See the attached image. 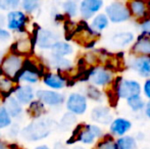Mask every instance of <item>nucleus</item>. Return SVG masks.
I'll use <instances>...</instances> for the list:
<instances>
[{
	"label": "nucleus",
	"instance_id": "37998d69",
	"mask_svg": "<svg viewBox=\"0 0 150 149\" xmlns=\"http://www.w3.org/2000/svg\"><path fill=\"white\" fill-rule=\"evenodd\" d=\"M4 23H5V18H4L3 16H1V14H0V26L4 25Z\"/></svg>",
	"mask_w": 150,
	"mask_h": 149
},
{
	"label": "nucleus",
	"instance_id": "1a4fd4ad",
	"mask_svg": "<svg viewBox=\"0 0 150 149\" xmlns=\"http://www.w3.org/2000/svg\"><path fill=\"white\" fill-rule=\"evenodd\" d=\"M67 108L69 112L76 115L84 114L88 108L87 97L79 92L71 93L67 99Z\"/></svg>",
	"mask_w": 150,
	"mask_h": 149
},
{
	"label": "nucleus",
	"instance_id": "c85d7f7f",
	"mask_svg": "<svg viewBox=\"0 0 150 149\" xmlns=\"http://www.w3.org/2000/svg\"><path fill=\"white\" fill-rule=\"evenodd\" d=\"M18 80L26 83L35 84L39 80V74L35 71V68H26L23 72H21L18 76Z\"/></svg>",
	"mask_w": 150,
	"mask_h": 149
},
{
	"label": "nucleus",
	"instance_id": "39448f33",
	"mask_svg": "<svg viewBox=\"0 0 150 149\" xmlns=\"http://www.w3.org/2000/svg\"><path fill=\"white\" fill-rule=\"evenodd\" d=\"M105 14L108 20L113 24H122L126 23L132 18L127 3L125 4L122 1H112L105 7Z\"/></svg>",
	"mask_w": 150,
	"mask_h": 149
},
{
	"label": "nucleus",
	"instance_id": "b1692460",
	"mask_svg": "<svg viewBox=\"0 0 150 149\" xmlns=\"http://www.w3.org/2000/svg\"><path fill=\"white\" fill-rule=\"evenodd\" d=\"M93 149H117V141L110 134H105L102 138L97 141Z\"/></svg>",
	"mask_w": 150,
	"mask_h": 149
},
{
	"label": "nucleus",
	"instance_id": "49530a36",
	"mask_svg": "<svg viewBox=\"0 0 150 149\" xmlns=\"http://www.w3.org/2000/svg\"><path fill=\"white\" fill-rule=\"evenodd\" d=\"M1 58H2V52L0 51V60H1Z\"/></svg>",
	"mask_w": 150,
	"mask_h": 149
},
{
	"label": "nucleus",
	"instance_id": "a878e982",
	"mask_svg": "<svg viewBox=\"0 0 150 149\" xmlns=\"http://www.w3.org/2000/svg\"><path fill=\"white\" fill-rule=\"evenodd\" d=\"M50 64L52 66L58 68L61 71H67L71 68V61L67 58L63 57V56H58L52 53L50 56Z\"/></svg>",
	"mask_w": 150,
	"mask_h": 149
},
{
	"label": "nucleus",
	"instance_id": "412c9836",
	"mask_svg": "<svg viewBox=\"0 0 150 149\" xmlns=\"http://www.w3.org/2000/svg\"><path fill=\"white\" fill-rule=\"evenodd\" d=\"M44 84L54 90H60L65 87L67 81L58 74H46L44 76Z\"/></svg>",
	"mask_w": 150,
	"mask_h": 149
},
{
	"label": "nucleus",
	"instance_id": "4468645a",
	"mask_svg": "<svg viewBox=\"0 0 150 149\" xmlns=\"http://www.w3.org/2000/svg\"><path fill=\"white\" fill-rule=\"evenodd\" d=\"M36 96H37L38 100L50 106H58L64 102V95L57 91L39 90L36 93Z\"/></svg>",
	"mask_w": 150,
	"mask_h": 149
},
{
	"label": "nucleus",
	"instance_id": "f03ea898",
	"mask_svg": "<svg viewBox=\"0 0 150 149\" xmlns=\"http://www.w3.org/2000/svg\"><path fill=\"white\" fill-rule=\"evenodd\" d=\"M53 127V121L49 119H38L27 126L22 131V137L28 141H38L47 137Z\"/></svg>",
	"mask_w": 150,
	"mask_h": 149
},
{
	"label": "nucleus",
	"instance_id": "7ed1b4c3",
	"mask_svg": "<svg viewBox=\"0 0 150 149\" xmlns=\"http://www.w3.org/2000/svg\"><path fill=\"white\" fill-rule=\"evenodd\" d=\"M104 136L103 130L96 124H83L77 127L74 134V141L81 142L82 144L91 145Z\"/></svg>",
	"mask_w": 150,
	"mask_h": 149
},
{
	"label": "nucleus",
	"instance_id": "0eeeda50",
	"mask_svg": "<svg viewBox=\"0 0 150 149\" xmlns=\"http://www.w3.org/2000/svg\"><path fill=\"white\" fill-rule=\"evenodd\" d=\"M74 35H75L74 39L77 41V43L86 47H92L96 43L97 38L100 36V34L95 32L86 23H81L77 27Z\"/></svg>",
	"mask_w": 150,
	"mask_h": 149
},
{
	"label": "nucleus",
	"instance_id": "6ab92c4d",
	"mask_svg": "<svg viewBox=\"0 0 150 149\" xmlns=\"http://www.w3.org/2000/svg\"><path fill=\"white\" fill-rule=\"evenodd\" d=\"M33 51V41L29 37L18 39L12 45V52L18 55H29Z\"/></svg>",
	"mask_w": 150,
	"mask_h": 149
},
{
	"label": "nucleus",
	"instance_id": "dca6fc26",
	"mask_svg": "<svg viewBox=\"0 0 150 149\" xmlns=\"http://www.w3.org/2000/svg\"><path fill=\"white\" fill-rule=\"evenodd\" d=\"M58 41H59V36L49 30L42 29L38 33L37 44L42 49H52V47Z\"/></svg>",
	"mask_w": 150,
	"mask_h": 149
},
{
	"label": "nucleus",
	"instance_id": "aec40b11",
	"mask_svg": "<svg viewBox=\"0 0 150 149\" xmlns=\"http://www.w3.org/2000/svg\"><path fill=\"white\" fill-rule=\"evenodd\" d=\"M14 94H16V98L22 104L31 103L32 101H34V97H35L34 89L29 85L20 86V87L14 91Z\"/></svg>",
	"mask_w": 150,
	"mask_h": 149
},
{
	"label": "nucleus",
	"instance_id": "2f4dec72",
	"mask_svg": "<svg viewBox=\"0 0 150 149\" xmlns=\"http://www.w3.org/2000/svg\"><path fill=\"white\" fill-rule=\"evenodd\" d=\"M86 97H88L89 99L93 100V101L100 102L103 98V93H102V91L99 89V87L90 84V85L86 88Z\"/></svg>",
	"mask_w": 150,
	"mask_h": 149
},
{
	"label": "nucleus",
	"instance_id": "393cba45",
	"mask_svg": "<svg viewBox=\"0 0 150 149\" xmlns=\"http://www.w3.org/2000/svg\"><path fill=\"white\" fill-rule=\"evenodd\" d=\"M74 52V48L67 42H62V41H58L55 45L52 47V53L55 54L58 56H69L71 54H73Z\"/></svg>",
	"mask_w": 150,
	"mask_h": 149
},
{
	"label": "nucleus",
	"instance_id": "7c9ffc66",
	"mask_svg": "<svg viewBox=\"0 0 150 149\" xmlns=\"http://www.w3.org/2000/svg\"><path fill=\"white\" fill-rule=\"evenodd\" d=\"M14 84L11 81V79L4 75H0V94L4 96H7L10 92L13 90Z\"/></svg>",
	"mask_w": 150,
	"mask_h": 149
},
{
	"label": "nucleus",
	"instance_id": "e433bc0d",
	"mask_svg": "<svg viewBox=\"0 0 150 149\" xmlns=\"http://www.w3.org/2000/svg\"><path fill=\"white\" fill-rule=\"evenodd\" d=\"M76 121H77L76 114H74V113H71V112H69L63 115L62 119H61V125L64 126V127H71Z\"/></svg>",
	"mask_w": 150,
	"mask_h": 149
},
{
	"label": "nucleus",
	"instance_id": "4be33fe9",
	"mask_svg": "<svg viewBox=\"0 0 150 149\" xmlns=\"http://www.w3.org/2000/svg\"><path fill=\"white\" fill-rule=\"evenodd\" d=\"M110 20H108L107 16L105 13H98L92 18L91 20L90 27L95 31L96 33L100 34L103 31H105L109 26Z\"/></svg>",
	"mask_w": 150,
	"mask_h": 149
},
{
	"label": "nucleus",
	"instance_id": "58836bf2",
	"mask_svg": "<svg viewBox=\"0 0 150 149\" xmlns=\"http://www.w3.org/2000/svg\"><path fill=\"white\" fill-rule=\"evenodd\" d=\"M142 92L145 97L148 100H150V78L145 80L144 84H143V87H142Z\"/></svg>",
	"mask_w": 150,
	"mask_h": 149
},
{
	"label": "nucleus",
	"instance_id": "f3484780",
	"mask_svg": "<svg viewBox=\"0 0 150 149\" xmlns=\"http://www.w3.org/2000/svg\"><path fill=\"white\" fill-rule=\"evenodd\" d=\"M27 23V16L20 10H11L7 14V27L12 31H22Z\"/></svg>",
	"mask_w": 150,
	"mask_h": 149
},
{
	"label": "nucleus",
	"instance_id": "ddd939ff",
	"mask_svg": "<svg viewBox=\"0 0 150 149\" xmlns=\"http://www.w3.org/2000/svg\"><path fill=\"white\" fill-rule=\"evenodd\" d=\"M91 119L99 126H109L113 121L112 112L108 106L98 105L91 110Z\"/></svg>",
	"mask_w": 150,
	"mask_h": 149
},
{
	"label": "nucleus",
	"instance_id": "bb28decb",
	"mask_svg": "<svg viewBox=\"0 0 150 149\" xmlns=\"http://www.w3.org/2000/svg\"><path fill=\"white\" fill-rule=\"evenodd\" d=\"M117 149H137V140L130 135H125L119 137L117 140Z\"/></svg>",
	"mask_w": 150,
	"mask_h": 149
},
{
	"label": "nucleus",
	"instance_id": "c03bdc74",
	"mask_svg": "<svg viewBox=\"0 0 150 149\" xmlns=\"http://www.w3.org/2000/svg\"><path fill=\"white\" fill-rule=\"evenodd\" d=\"M36 149H50V148L47 147V146H45V145H42V146H39V147H37Z\"/></svg>",
	"mask_w": 150,
	"mask_h": 149
},
{
	"label": "nucleus",
	"instance_id": "79ce46f5",
	"mask_svg": "<svg viewBox=\"0 0 150 149\" xmlns=\"http://www.w3.org/2000/svg\"><path fill=\"white\" fill-rule=\"evenodd\" d=\"M0 149H9V147H8V145L5 143V142L0 140Z\"/></svg>",
	"mask_w": 150,
	"mask_h": 149
},
{
	"label": "nucleus",
	"instance_id": "a19ab883",
	"mask_svg": "<svg viewBox=\"0 0 150 149\" xmlns=\"http://www.w3.org/2000/svg\"><path fill=\"white\" fill-rule=\"evenodd\" d=\"M145 115H146L148 119H150V100L146 102V105H145V109H144Z\"/></svg>",
	"mask_w": 150,
	"mask_h": 149
},
{
	"label": "nucleus",
	"instance_id": "473e14b6",
	"mask_svg": "<svg viewBox=\"0 0 150 149\" xmlns=\"http://www.w3.org/2000/svg\"><path fill=\"white\" fill-rule=\"evenodd\" d=\"M45 112L44 108V103L40 100L37 101H32L29 106V113L33 117H40Z\"/></svg>",
	"mask_w": 150,
	"mask_h": 149
},
{
	"label": "nucleus",
	"instance_id": "5701e85b",
	"mask_svg": "<svg viewBox=\"0 0 150 149\" xmlns=\"http://www.w3.org/2000/svg\"><path fill=\"white\" fill-rule=\"evenodd\" d=\"M4 107L12 117H18L23 112L22 103L16 97H8L4 101Z\"/></svg>",
	"mask_w": 150,
	"mask_h": 149
},
{
	"label": "nucleus",
	"instance_id": "c756f323",
	"mask_svg": "<svg viewBox=\"0 0 150 149\" xmlns=\"http://www.w3.org/2000/svg\"><path fill=\"white\" fill-rule=\"evenodd\" d=\"M62 8L69 18H74L77 16L78 12H80V5L77 0H65L62 4Z\"/></svg>",
	"mask_w": 150,
	"mask_h": 149
},
{
	"label": "nucleus",
	"instance_id": "a18cd8bd",
	"mask_svg": "<svg viewBox=\"0 0 150 149\" xmlns=\"http://www.w3.org/2000/svg\"><path fill=\"white\" fill-rule=\"evenodd\" d=\"M71 149H85L84 147H82V146H76V147L71 148Z\"/></svg>",
	"mask_w": 150,
	"mask_h": 149
},
{
	"label": "nucleus",
	"instance_id": "72a5a7b5",
	"mask_svg": "<svg viewBox=\"0 0 150 149\" xmlns=\"http://www.w3.org/2000/svg\"><path fill=\"white\" fill-rule=\"evenodd\" d=\"M11 124V115L4 106H0V129H3Z\"/></svg>",
	"mask_w": 150,
	"mask_h": 149
},
{
	"label": "nucleus",
	"instance_id": "c9c22d12",
	"mask_svg": "<svg viewBox=\"0 0 150 149\" xmlns=\"http://www.w3.org/2000/svg\"><path fill=\"white\" fill-rule=\"evenodd\" d=\"M21 0H0V8L4 10H14L20 5Z\"/></svg>",
	"mask_w": 150,
	"mask_h": 149
},
{
	"label": "nucleus",
	"instance_id": "6e6552de",
	"mask_svg": "<svg viewBox=\"0 0 150 149\" xmlns=\"http://www.w3.org/2000/svg\"><path fill=\"white\" fill-rule=\"evenodd\" d=\"M127 6L132 18L139 23L150 18V0H128Z\"/></svg>",
	"mask_w": 150,
	"mask_h": 149
},
{
	"label": "nucleus",
	"instance_id": "ea45409f",
	"mask_svg": "<svg viewBox=\"0 0 150 149\" xmlns=\"http://www.w3.org/2000/svg\"><path fill=\"white\" fill-rule=\"evenodd\" d=\"M9 38H10L9 32H7L6 30H4V29H2L0 27V40L4 41V40H8Z\"/></svg>",
	"mask_w": 150,
	"mask_h": 149
},
{
	"label": "nucleus",
	"instance_id": "20e7f679",
	"mask_svg": "<svg viewBox=\"0 0 150 149\" xmlns=\"http://www.w3.org/2000/svg\"><path fill=\"white\" fill-rule=\"evenodd\" d=\"M88 81L90 84L97 87H107L111 86L115 81L113 72L104 66H93L87 75Z\"/></svg>",
	"mask_w": 150,
	"mask_h": 149
},
{
	"label": "nucleus",
	"instance_id": "2eb2a0df",
	"mask_svg": "<svg viewBox=\"0 0 150 149\" xmlns=\"http://www.w3.org/2000/svg\"><path fill=\"white\" fill-rule=\"evenodd\" d=\"M132 121L126 117H117L113 119L109 125V134L113 137H122L129 133L132 129Z\"/></svg>",
	"mask_w": 150,
	"mask_h": 149
},
{
	"label": "nucleus",
	"instance_id": "423d86ee",
	"mask_svg": "<svg viewBox=\"0 0 150 149\" xmlns=\"http://www.w3.org/2000/svg\"><path fill=\"white\" fill-rule=\"evenodd\" d=\"M24 62L20 55L16 53L8 54L7 56L2 59L0 71L1 74L10 78V79H16L21 74V71L23 70Z\"/></svg>",
	"mask_w": 150,
	"mask_h": 149
},
{
	"label": "nucleus",
	"instance_id": "cd10ccee",
	"mask_svg": "<svg viewBox=\"0 0 150 149\" xmlns=\"http://www.w3.org/2000/svg\"><path fill=\"white\" fill-rule=\"evenodd\" d=\"M126 101H127L128 106L130 107V109L134 112H140L145 109L146 102H145L144 99L141 97V95L131 97V98H129V99H127Z\"/></svg>",
	"mask_w": 150,
	"mask_h": 149
},
{
	"label": "nucleus",
	"instance_id": "f8f14e48",
	"mask_svg": "<svg viewBox=\"0 0 150 149\" xmlns=\"http://www.w3.org/2000/svg\"><path fill=\"white\" fill-rule=\"evenodd\" d=\"M130 53L133 56H150V36L140 34L133 45L131 46Z\"/></svg>",
	"mask_w": 150,
	"mask_h": 149
},
{
	"label": "nucleus",
	"instance_id": "a211bd4d",
	"mask_svg": "<svg viewBox=\"0 0 150 149\" xmlns=\"http://www.w3.org/2000/svg\"><path fill=\"white\" fill-rule=\"evenodd\" d=\"M133 42H135V36L132 32H120L111 37L110 45L115 48H125Z\"/></svg>",
	"mask_w": 150,
	"mask_h": 149
},
{
	"label": "nucleus",
	"instance_id": "4c0bfd02",
	"mask_svg": "<svg viewBox=\"0 0 150 149\" xmlns=\"http://www.w3.org/2000/svg\"><path fill=\"white\" fill-rule=\"evenodd\" d=\"M139 27H140L141 34H146L150 36V18L140 22Z\"/></svg>",
	"mask_w": 150,
	"mask_h": 149
},
{
	"label": "nucleus",
	"instance_id": "9b49d317",
	"mask_svg": "<svg viewBox=\"0 0 150 149\" xmlns=\"http://www.w3.org/2000/svg\"><path fill=\"white\" fill-rule=\"evenodd\" d=\"M129 66L140 77L150 78V56H133L129 61Z\"/></svg>",
	"mask_w": 150,
	"mask_h": 149
},
{
	"label": "nucleus",
	"instance_id": "f704fd0d",
	"mask_svg": "<svg viewBox=\"0 0 150 149\" xmlns=\"http://www.w3.org/2000/svg\"><path fill=\"white\" fill-rule=\"evenodd\" d=\"M40 3V0H23L22 6L23 9H25V11L27 12H34L38 8Z\"/></svg>",
	"mask_w": 150,
	"mask_h": 149
},
{
	"label": "nucleus",
	"instance_id": "f257e3e1",
	"mask_svg": "<svg viewBox=\"0 0 150 149\" xmlns=\"http://www.w3.org/2000/svg\"><path fill=\"white\" fill-rule=\"evenodd\" d=\"M111 86H112V92L117 99L127 100L134 96L141 95L142 93L141 84L136 80L124 79L119 77L115 79Z\"/></svg>",
	"mask_w": 150,
	"mask_h": 149
},
{
	"label": "nucleus",
	"instance_id": "9d476101",
	"mask_svg": "<svg viewBox=\"0 0 150 149\" xmlns=\"http://www.w3.org/2000/svg\"><path fill=\"white\" fill-rule=\"evenodd\" d=\"M103 5V0H82L80 2V14L84 20H92L102 9Z\"/></svg>",
	"mask_w": 150,
	"mask_h": 149
}]
</instances>
